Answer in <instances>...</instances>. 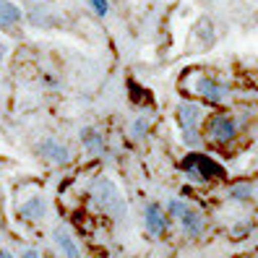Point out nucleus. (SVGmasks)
Here are the masks:
<instances>
[{"instance_id": "9d476101", "label": "nucleus", "mask_w": 258, "mask_h": 258, "mask_svg": "<svg viewBox=\"0 0 258 258\" xmlns=\"http://www.w3.org/2000/svg\"><path fill=\"white\" fill-rule=\"evenodd\" d=\"M81 144L92 157H102L104 154V139L97 128H81Z\"/></svg>"}, {"instance_id": "39448f33", "label": "nucleus", "mask_w": 258, "mask_h": 258, "mask_svg": "<svg viewBox=\"0 0 258 258\" xmlns=\"http://www.w3.org/2000/svg\"><path fill=\"white\" fill-rule=\"evenodd\" d=\"M201 117H204L201 107H199V104H193V102H180V104H177V110H175L177 128L183 131V133H193V131H199Z\"/></svg>"}, {"instance_id": "7ed1b4c3", "label": "nucleus", "mask_w": 258, "mask_h": 258, "mask_svg": "<svg viewBox=\"0 0 258 258\" xmlns=\"http://www.w3.org/2000/svg\"><path fill=\"white\" fill-rule=\"evenodd\" d=\"M206 136L209 141H214L217 146H224L230 144L235 136H237V123L232 115H224V112H217L209 117V125H206Z\"/></svg>"}, {"instance_id": "f03ea898", "label": "nucleus", "mask_w": 258, "mask_h": 258, "mask_svg": "<svg viewBox=\"0 0 258 258\" xmlns=\"http://www.w3.org/2000/svg\"><path fill=\"white\" fill-rule=\"evenodd\" d=\"M92 199L97 201L99 209L110 211L115 219H123L125 211H128V209H125V201H123V196L117 193L115 183H112V180H107V177H97L94 183H92Z\"/></svg>"}, {"instance_id": "1a4fd4ad", "label": "nucleus", "mask_w": 258, "mask_h": 258, "mask_svg": "<svg viewBox=\"0 0 258 258\" xmlns=\"http://www.w3.org/2000/svg\"><path fill=\"white\" fill-rule=\"evenodd\" d=\"M193 39H196V44H199L201 50L214 47V42H217L214 24H211L209 19H199V21H196V26H193Z\"/></svg>"}, {"instance_id": "423d86ee", "label": "nucleus", "mask_w": 258, "mask_h": 258, "mask_svg": "<svg viewBox=\"0 0 258 258\" xmlns=\"http://www.w3.org/2000/svg\"><path fill=\"white\" fill-rule=\"evenodd\" d=\"M144 222H146V232L151 237H162L167 232V227H170V217H167V211L159 206V204H149L146 211H144Z\"/></svg>"}, {"instance_id": "5701e85b", "label": "nucleus", "mask_w": 258, "mask_h": 258, "mask_svg": "<svg viewBox=\"0 0 258 258\" xmlns=\"http://www.w3.org/2000/svg\"><path fill=\"white\" fill-rule=\"evenodd\" d=\"M0 258H13V253H8V250H0Z\"/></svg>"}, {"instance_id": "6e6552de", "label": "nucleus", "mask_w": 258, "mask_h": 258, "mask_svg": "<svg viewBox=\"0 0 258 258\" xmlns=\"http://www.w3.org/2000/svg\"><path fill=\"white\" fill-rule=\"evenodd\" d=\"M180 230H183V235L185 237H201L204 235V230H206V219H204V214L199 209H188L183 217H180Z\"/></svg>"}, {"instance_id": "6ab92c4d", "label": "nucleus", "mask_w": 258, "mask_h": 258, "mask_svg": "<svg viewBox=\"0 0 258 258\" xmlns=\"http://www.w3.org/2000/svg\"><path fill=\"white\" fill-rule=\"evenodd\" d=\"M89 6H92V11L97 13V16H107V11H110L107 0H89Z\"/></svg>"}, {"instance_id": "0eeeda50", "label": "nucleus", "mask_w": 258, "mask_h": 258, "mask_svg": "<svg viewBox=\"0 0 258 258\" xmlns=\"http://www.w3.org/2000/svg\"><path fill=\"white\" fill-rule=\"evenodd\" d=\"M37 154L44 157L47 162H55V164H68L71 162V151L66 144H60L55 139H44L42 144H37Z\"/></svg>"}, {"instance_id": "ddd939ff", "label": "nucleus", "mask_w": 258, "mask_h": 258, "mask_svg": "<svg viewBox=\"0 0 258 258\" xmlns=\"http://www.w3.org/2000/svg\"><path fill=\"white\" fill-rule=\"evenodd\" d=\"M44 214H47V204H44V199H39V196L29 199V201L21 206V217H24L26 222H39Z\"/></svg>"}, {"instance_id": "f8f14e48", "label": "nucleus", "mask_w": 258, "mask_h": 258, "mask_svg": "<svg viewBox=\"0 0 258 258\" xmlns=\"http://www.w3.org/2000/svg\"><path fill=\"white\" fill-rule=\"evenodd\" d=\"M21 8L11 0H0V29H8V26H16L21 21Z\"/></svg>"}, {"instance_id": "f3484780", "label": "nucleus", "mask_w": 258, "mask_h": 258, "mask_svg": "<svg viewBox=\"0 0 258 258\" xmlns=\"http://www.w3.org/2000/svg\"><path fill=\"white\" fill-rule=\"evenodd\" d=\"M131 136H133L136 141L146 139V136H149V120H146V117H136L133 125H131Z\"/></svg>"}, {"instance_id": "f257e3e1", "label": "nucleus", "mask_w": 258, "mask_h": 258, "mask_svg": "<svg viewBox=\"0 0 258 258\" xmlns=\"http://www.w3.org/2000/svg\"><path fill=\"white\" fill-rule=\"evenodd\" d=\"M180 170L190 177V183H211V180L224 177V167L219 162H214L209 154H201V151H190L180 162Z\"/></svg>"}, {"instance_id": "dca6fc26", "label": "nucleus", "mask_w": 258, "mask_h": 258, "mask_svg": "<svg viewBox=\"0 0 258 258\" xmlns=\"http://www.w3.org/2000/svg\"><path fill=\"white\" fill-rule=\"evenodd\" d=\"M188 209H190L188 201H183V199H170V201H167V209H164V211H167V217H170V219H180Z\"/></svg>"}, {"instance_id": "9b49d317", "label": "nucleus", "mask_w": 258, "mask_h": 258, "mask_svg": "<svg viewBox=\"0 0 258 258\" xmlns=\"http://www.w3.org/2000/svg\"><path fill=\"white\" fill-rule=\"evenodd\" d=\"M55 242H57V248L63 250L66 258H81V250H79L76 240L71 237V232L66 230V227H57L55 230Z\"/></svg>"}, {"instance_id": "a211bd4d", "label": "nucleus", "mask_w": 258, "mask_h": 258, "mask_svg": "<svg viewBox=\"0 0 258 258\" xmlns=\"http://www.w3.org/2000/svg\"><path fill=\"white\" fill-rule=\"evenodd\" d=\"M180 141H183L190 151H199V149H201V133H199V131H193V133H183V139H180Z\"/></svg>"}, {"instance_id": "4468645a", "label": "nucleus", "mask_w": 258, "mask_h": 258, "mask_svg": "<svg viewBox=\"0 0 258 258\" xmlns=\"http://www.w3.org/2000/svg\"><path fill=\"white\" fill-rule=\"evenodd\" d=\"M29 21H32L34 26H39V29H50V26H55V13H52V8L39 11L37 6H32L29 8Z\"/></svg>"}, {"instance_id": "2eb2a0df", "label": "nucleus", "mask_w": 258, "mask_h": 258, "mask_svg": "<svg viewBox=\"0 0 258 258\" xmlns=\"http://www.w3.org/2000/svg\"><path fill=\"white\" fill-rule=\"evenodd\" d=\"M253 183H242V180H240V183H235L232 188H230V193H227V196H230V201H235V204H248V201H253Z\"/></svg>"}, {"instance_id": "aec40b11", "label": "nucleus", "mask_w": 258, "mask_h": 258, "mask_svg": "<svg viewBox=\"0 0 258 258\" xmlns=\"http://www.w3.org/2000/svg\"><path fill=\"white\" fill-rule=\"evenodd\" d=\"M253 230V222H248V224H242V227H237V230H235V235H248Z\"/></svg>"}, {"instance_id": "4be33fe9", "label": "nucleus", "mask_w": 258, "mask_h": 258, "mask_svg": "<svg viewBox=\"0 0 258 258\" xmlns=\"http://www.w3.org/2000/svg\"><path fill=\"white\" fill-rule=\"evenodd\" d=\"M6 52H8V47H6V44H3V42H0V60H3V57H6Z\"/></svg>"}, {"instance_id": "412c9836", "label": "nucleus", "mask_w": 258, "mask_h": 258, "mask_svg": "<svg viewBox=\"0 0 258 258\" xmlns=\"http://www.w3.org/2000/svg\"><path fill=\"white\" fill-rule=\"evenodd\" d=\"M21 258H39V250H37V248H26Z\"/></svg>"}, {"instance_id": "20e7f679", "label": "nucleus", "mask_w": 258, "mask_h": 258, "mask_svg": "<svg viewBox=\"0 0 258 258\" xmlns=\"http://www.w3.org/2000/svg\"><path fill=\"white\" fill-rule=\"evenodd\" d=\"M196 92L211 104H222L230 97V81H219L214 76H201V79L196 81Z\"/></svg>"}]
</instances>
